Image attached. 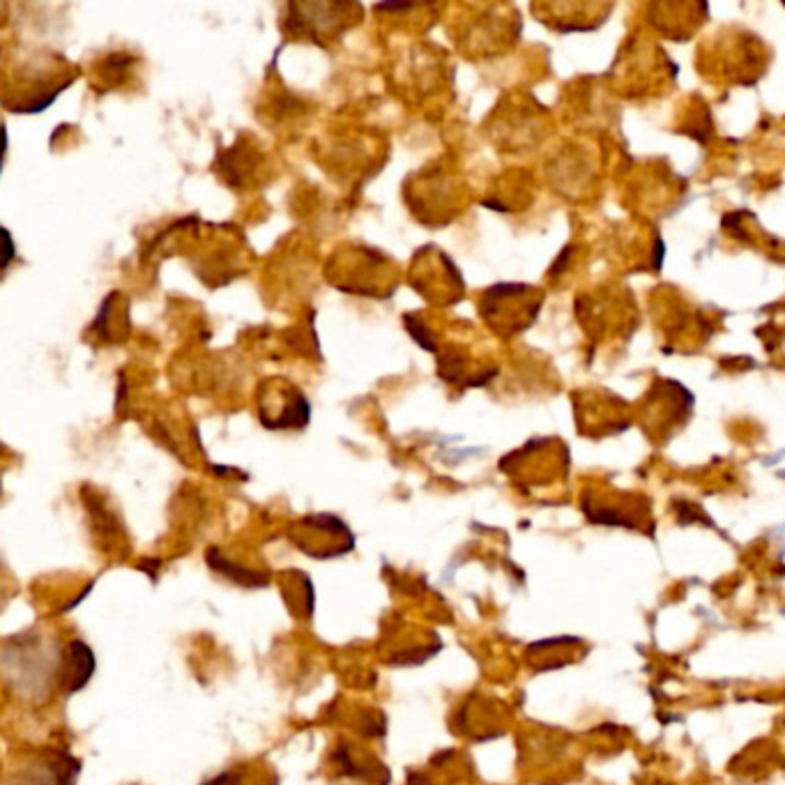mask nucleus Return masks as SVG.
I'll return each mask as SVG.
<instances>
[{
	"instance_id": "nucleus-1",
	"label": "nucleus",
	"mask_w": 785,
	"mask_h": 785,
	"mask_svg": "<svg viewBox=\"0 0 785 785\" xmlns=\"http://www.w3.org/2000/svg\"><path fill=\"white\" fill-rule=\"evenodd\" d=\"M0 680L12 696L28 705H45L58 694L72 696L67 643L45 636L39 630L3 640Z\"/></svg>"
},
{
	"instance_id": "nucleus-2",
	"label": "nucleus",
	"mask_w": 785,
	"mask_h": 785,
	"mask_svg": "<svg viewBox=\"0 0 785 785\" xmlns=\"http://www.w3.org/2000/svg\"><path fill=\"white\" fill-rule=\"evenodd\" d=\"M76 76L78 70L61 55L24 51L0 63V104L14 113H42Z\"/></svg>"
},
{
	"instance_id": "nucleus-3",
	"label": "nucleus",
	"mask_w": 785,
	"mask_h": 785,
	"mask_svg": "<svg viewBox=\"0 0 785 785\" xmlns=\"http://www.w3.org/2000/svg\"><path fill=\"white\" fill-rule=\"evenodd\" d=\"M82 762L63 749H37L18 756L0 785H76Z\"/></svg>"
},
{
	"instance_id": "nucleus-4",
	"label": "nucleus",
	"mask_w": 785,
	"mask_h": 785,
	"mask_svg": "<svg viewBox=\"0 0 785 785\" xmlns=\"http://www.w3.org/2000/svg\"><path fill=\"white\" fill-rule=\"evenodd\" d=\"M292 541L300 551L319 560L346 556L356 546V537H352L348 525L329 514H313L296 523Z\"/></svg>"
},
{
	"instance_id": "nucleus-5",
	"label": "nucleus",
	"mask_w": 785,
	"mask_h": 785,
	"mask_svg": "<svg viewBox=\"0 0 785 785\" xmlns=\"http://www.w3.org/2000/svg\"><path fill=\"white\" fill-rule=\"evenodd\" d=\"M259 418L267 428H302L309 422V401L292 385L274 381L263 385Z\"/></svg>"
},
{
	"instance_id": "nucleus-6",
	"label": "nucleus",
	"mask_w": 785,
	"mask_h": 785,
	"mask_svg": "<svg viewBox=\"0 0 785 785\" xmlns=\"http://www.w3.org/2000/svg\"><path fill=\"white\" fill-rule=\"evenodd\" d=\"M329 768L337 772L339 778L358 781L362 785H387L391 778L385 762L376 753H371L348 739H341L335 751H332Z\"/></svg>"
},
{
	"instance_id": "nucleus-7",
	"label": "nucleus",
	"mask_w": 785,
	"mask_h": 785,
	"mask_svg": "<svg viewBox=\"0 0 785 785\" xmlns=\"http://www.w3.org/2000/svg\"><path fill=\"white\" fill-rule=\"evenodd\" d=\"M201 785H279V774L270 762L253 760L230 764L220 774L205 778Z\"/></svg>"
},
{
	"instance_id": "nucleus-8",
	"label": "nucleus",
	"mask_w": 785,
	"mask_h": 785,
	"mask_svg": "<svg viewBox=\"0 0 785 785\" xmlns=\"http://www.w3.org/2000/svg\"><path fill=\"white\" fill-rule=\"evenodd\" d=\"M205 560L214 574H220L224 581H228L233 585L257 590V587H265L270 583V576L265 572H259V569H249L245 564H238L235 560H228L224 553L217 551V548H210Z\"/></svg>"
},
{
	"instance_id": "nucleus-9",
	"label": "nucleus",
	"mask_w": 785,
	"mask_h": 785,
	"mask_svg": "<svg viewBox=\"0 0 785 785\" xmlns=\"http://www.w3.org/2000/svg\"><path fill=\"white\" fill-rule=\"evenodd\" d=\"M16 261V247L8 228L0 226V279L5 277L8 270L14 265Z\"/></svg>"
},
{
	"instance_id": "nucleus-10",
	"label": "nucleus",
	"mask_w": 785,
	"mask_h": 785,
	"mask_svg": "<svg viewBox=\"0 0 785 785\" xmlns=\"http://www.w3.org/2000/svg\"><path fill=\"white\" fill-rule=\"evenodd\" d=\"M408 785H440V783H436V778L426 772H412Z\"/></svg>"
},
{
	"instance_id": "nucleus-11",
	"label": "nucleus",
	"mask_w": 785,
	"mask_h": 785,
	"mask_svg": "<svg viewBox=\"0 0 785 785\" xmlns=\"http://www.w3.org/2000/svg\"><path fill=\"white\" fill-rule=\"evenodd\" d=\"M5 154H8V129H5V123L0 121V171H3Z\"/></svg>"
},
{
	"instance_id": "nucleus-12",
	"label": "nucleus",
	"mask_w": 785,
	"mask_h": 785,
	"mask_svg": "<svg viewBox=\"0 0 785 785\" xmlns=\"http://www.w3.org/2000/svg\"><path fill=\"white\" fill-rule=\"evenodd\" d=\"M8 597H10V578L5 576L3 569H0V606H5Z\"/></svg>"
}]
</instances>
